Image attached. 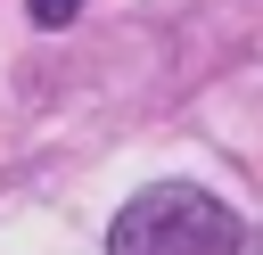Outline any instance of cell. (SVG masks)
<instances>
[{"label":"cell","mask_w":263,"mask_h":255,"mask_svg":"<svg viewBox=\"0 0 263 255\" xmlns=\"http://www.w3.org/2000/svg\"><path fill=\"white\" fill-rule=\"evenodd\" d=\"M107 255H263V230H247L197 181H156L115 214Z\"/></svg>","instance_id":"1"},{"label":"cell","mask_w":263,"mask_h":255,"mask_svg":"<svg viewBox=\"0 0 263 255\" xmlns=\"http://www.w3.org/2000/svg\"><path fill=\"white\" fill-rule=\"evenodd\" d=\"M25 8H33V25H74L90 0H25Z\"/></svg>","instance_id":"2"}]
</instances>
